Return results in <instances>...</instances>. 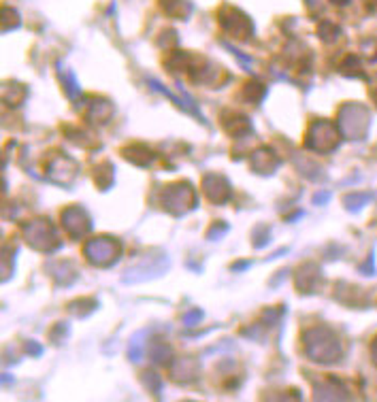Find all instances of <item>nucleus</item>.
<instances>
[{
    "mask_svg": "<svg viewBox=\"0 0 377 402\" xmlns=\"http://www.w3.org/2000/svg\"><path fill=\"white\" fill-rule=\"evenodd\" d=\"M96 306H98V300H94V298H79V300H72V302L68 304V311H70V315L84 319V317H88Z\"/></svg>",
    "mask_w": 377,
    "mask_h": 402,
    "instance_id": "29",
    "label": "nucleus"
},
{
    "mask_svg": "<svg viewBox=\"0 0 377 402\" xmlns=\"http://www.w3.org/2000/svg\"><path fill=\"white\" fill-rule=\"evenodd\" d=\"M43 171H45V177L60 186V188H70L72 181L77 179V173H79V167L77 162L62 153V151H51L47 157H45V164H43Z\"/></svg>",
    "mask_w": 377,
    "mask_h": 402,
    "instance_id": "8",
    "label": "nucleus"
},
{
    "mask_svg": "<svg viewBox=\"0 0 377 402\" xmlns=\"http://www.w3.org/2000/svg\"><path fill=\"white\" fill-rule=\"evenodd\" d=\"M47 268H51V277L58 285H70L77 281V268H75L72 262L68 260H56V262H49Z\"/></svg>",
    "mask_w": 377,
    "mask_h": 402,
    "instance_id": "21",
    "label": "nucleus"
},
{
    "mask_svg": "<svg viewBox=\"0 0 377 402\" xmlns=\"http://www.w3.org/2000/svg\"><path fill=\"white\" fill-rule=\"evenodd\" d=\"M58 77H60V84H62V88L70 100L82 98V86H79L77 77H75V72L70 68H66L64 64H58Z\"/></svg>",
    "mask_w": 377,
    "mask_h": 402,
    "instance_id": "23",
    "label": "nucleus"
},
{
    "mask_svg": "<svg viewBox=\"0 0 377 402\" xmlns=\"http://www.w3.org/2000/svg\"><path fill=\"white\" fill-rule=\"evenodd\" d=\"M303 347L316 364H337L345 356L341 337L328 326H314L303 332Z\"/></svg>",
    "mask_w": 377,
    "mask_h": 402,
    "instance_id": "2",
    "label": "nucleus"
},
{
    "mask_svg": "<svg viewBox=\"0 0 377 402\" xmlns=\"http://www.w3.org/2000/svg\"><path fill=\"white\" fill-rule=\"evenodd\" d=\"M165 68L171 74L186 72L192 84H200V86H219L224 82H229V74L213 70L209 60H205L200 56H194V53H188V51L169 53L165 58Z\"/></svg>",
    "mask_w": 377,
    "mask_h": 402,
    "instance_id": "1",
    "label": "nucleus"
},
{
    "mask_svg": "<svg viewBox=\"0 0 377 402\" xmlns=\"http://www.w3.org/2000/svg\"><path fill=\"white\" fill-rule=\"evenodd\" d=\"M22 236L28 247H32L34 252H41V254H53L62 247V240L58 236L56 226L45 217L24 221Z\"/></svg>",
    "mask_w": 377,
    "mask_h": 402,
    "instance_id": "3",
    "label": "nucleus"
},
{
    "mask_svg": "<svg viewBox=\"0 0 377 402\" xmlns=\"http://www.w3.org/2000/svg\"><path fill=\"white\" fill-rule=\"evenodd\" d=\"M60 223L62 228L66 230V234L75 240H82L86 238L90 232H92V217L90 213L79 207V205H72V207H66L62 213H60Z\"/></svg>",
    "mask_w": 377,
    "mask_h": 402,
    "instance_id": "10",
    "label": "nucleus"
},
{
    "mask_svg": "<svg viewBox=\"0 0 377 402\" xmlns=\"http://www.w3.org/2000/svg\"><path fill=\"white\" fill-rule=\"evenodd\" d=\"M333 3H335V5H347L350 0H333Z\"/></svg>",
    "mask_w": 377,
    "mask_h": 402,
    "instance_id": "42",
    "label": "nucleus"
},
{
    "mask_svg": "<svg viewBox=\"0 0 377 402\" xmlns=\"http://www.w3.org/2000/svg\"><path fill=\"white\" fill-rule=\"evenodd\" d=\"M371 98H373V103L377 105V90H373V92H371Z\"/></svg>",
    "mask_w": 377,
    "mask_h": 402,
    "instance_id": "43",
    "label": "nucleus"
},
{
    "mask_svg": "<svg viewBox=\"0 0 377 402\" xmlns=\"http://www.w3.org/2000/svg\"><path fill=\"white\" fill-rule=\"evenodd\" d=\"M147 337H149V330H141L136 332L130 343H128V358L132 362H141L143 356H145V345H147Z\"/></svg>",
    "mask_w": 377,
    "mask_h": 402,
    "instance_id": "28",
    "label": "nucleus"
},
{
    "mask_svg": "<svg viewBox=\"0 0 377 402\" xmlns=\"http://www.w3.org/2000/svg\"><path fill=\"white\" fill-rule=\"evenodd\" d=\"M160 207L175 215V217H184L188 215L190 211L196 209L198 205V196H196V190L190 181H177V183H171L167 186L162 192H160Z\"/></svg>",
    "mask_w": 377,
    "mask_h": 402,
    "instance_id": "4",
    "label": "nucleus"
},
{
    "mask_svg": "<svg viewBox=\"0 0 377 402\" xmlns=\"http://www.w3.org/2000/svg\"><path fill=\"white\" fill-rule=\"evenodd\" d=\"M203 192H205L207 200L213 205H226L233 198L231 181L224 175H217V173H209L203 177Z\"/></svg>",
    "mask_w": 377,
    "mask_h": 402,
    "instance_id": "13",
    "label": "nucleus"
},
{
    "mask_svg": "<svg viewBox=\"0 0 377 402\" xmlns=\"http://www.w3.org/2000/svg\"><path fill=\"white\" fill-rule=\"evenodd\" d=\"M141 381H143V385H145V389L152 394V396H160V391H162V381H160V377L154 372V370H145L143 372V377H141Z\"/></svg>",
    "mask_w": 377,
    "mask_h": 402,
    "instance_id": "33",
    "label": "nucleus"
},
{
    "mask_svg": "<svg viewBox=\"0 0 377 402\" xmlns=\"http://www.w3.org/2000/svg\"><path fill=\"white\" fill-rule=\"evenodd\" d=\"M343 138L347 141H362L369 132L371 126V115L366 111V107L350 103L339 111V122H337Z\"/></svg>",
    "mask_w": 377,
    "mask_h": 402,
    "instance_id": "6",
    "label": "nucleus"
},
{
    "mask_svg": "<svg viewBox=\"0 0 377 402\" xmlns=\"http://www.w3.org/2000/svg\"><path fill=\"white\" fill-rule=\"evenodd\" d=\"M318 37H320L322 41H326V43H333V41H337V39L341 37V28H339L335 22L324 20V22L318 24Z\"/></svg>",
    "mask_w": 377,
    "mask_h": 402,
    "instance_id": "32",
    "label": "nucleus"
},
{
    "mask_svg": "<svg viewBox=\"0 0 377 402\" xmlns=\"http://www.w3.org/2000/svg\"><path fill=\"white\" fill-rule=\"evenodd\" d=\"M92 181L96 183V188H98L101 192L111 190L113 183H115V169H113V164L107 162V160H103V162L94 164V167H92Z\"/></svg>",
    "mask_w": 377,
    "mask_h": 402,
    "instance_id": "22",
    "label": "nucleus"
},
{
    "mask_svg": "<svg viewBox=\"0 0 377 402\" xmlns=\"http://www.w3.org/2000/svg\"><path fill=\"white\" fill-rule=\"evenodd\" d=\"M64 132H68V141L75 143V145H79L84 149H94L98 145H94V136L88 132V130H79V128H64Z\"/></svg>",
    "mask_w": 377,
    "mask_h": 402,
    "instance_id": "30",
    "label": "nucleus"
},
{
    "mask_svg": "<svg viewBox=\"0 0 377 402\" xmlns=\"http://www.w3.org/2000/svg\"><path fill=\"white\" fill-rule=\"evenodd\" d=\"M250 167L258 175H273L279 167V155L271 147H260L250 155Z\"/></svg>",
    "mask_w": 377,
    "mask_h": 402,
    "instance_id": "17",
    "label": "nucleus"
},
{
    "mask_svg": "<svg viewBox=\"0 0 377 402\" xmlns=\"http://www.w3.org/2000/svg\"><path fill=\"white\" fill-rule=\"evenodd\" d=\"M200 319H203V311L192 309V311H188V313L184 315V326H186V328H194Z\"/></svg>",
    "mask_w": 377,
    "mask_h": 402,
    "instance_id": "38",
    "label": "nucleus"
},
{
    "mask_svg": "<svg viewBox=\"0 0 377 402\" xmlns=\"http://www.w3.org/2000/svg\"><path fill=\"white\" fill-rule=\"evenodd\" d=\"M222 128H224L226 134L233 136V138H243V136L252 134L250 117L239 113V111H226V113H222Z\"/></svg>",
    "mask_w": 377,
    "mask_h": 402,
    "instance_id": "18",
    "label": "nucleus"
},
{
    "mask_svg": "<svg viewBox=\"0 0 377 402\" xmlns=\"http://www.w3.org/2000/svg\"><path fill=\"white\" fill-rule=\"evenodd\" d=\"M339 72L345 74V77H362L364 72H362V62H360V58L354 56V53H347V56L343 58V62L339 64Z\"/></svg>",
    "mask_w": 377,
    "mask_h": 402,
    "instance_id": "31",
    "label": "nucleus"
},
{
    "mask_svg": "<svg viewBox=\"0 0 377 402\" xmlns=\"http://www.w3.org/2000/svg\"><path fill=\"white\" fill-rule=\"evenodd\" d=\"M160 9L167 15L179 18V20H186L192 13V5L188 3V0H160Z\"/></svg>",
    "mask_w": 377,
    "mask_h": 402,
    "instance_id": "27",
    "label": "nucleus"
},
{
    "mask_svg": "<svg viewBox=\"0 0 377 402\" xmlns=\"http://www.w3.org/2000/svg\"><path fill=\"white\" fill-rule=\"evenodd\" d=\"M24 349H26V354H30V356H41V354H43V347H41L39 343H34V341H26V343H24Z\"/></svg>",
    "mask_w": 377,
    "mask_h": 402,
    "instance_id": "40",
    "label": "nucleus"
},
{
    "mask_svg": "<svg viewBox=\"0 0 377 402\" xmlns=\"http://www.w3.org/2000/svg\"><path fill=\"white\" fill-rule=\"evenodd\" d=\"M375 5H377V0H375Z\"/></svg>",
    "mask_w": 377,
    "mask_h": 402,
    "instance_id": "44",
    "label": "nucleus"
},
{
    "mask_svg": "<svg viewBox=\"0 0 377 402\" xmlns=\"http://www.w3.org/2000/svg\"><path fill=\"white\" fill-rule=\"evenodd\" d=\"M320 283H322V268L314 262H305L294 271V285L300 294H316Z\"/></svg>",
    "mask_w": 377,
    "mask_h": 402,
    "instance_id": "15",
    "label": "nucleus"
},
{
    "mask_svg": "<svg viewBox=\"0 0 377 402\" xmlns=\"http://www.w3.org/2000/svg\"><path fill=\"white\" fill-rule=\"evenodd\" d=\"M124 254V245L122 240H117L115 236H96L90 238L86 247H84V256L92 266L98 268H109L113 264H117V260Z\"/></svg>",
    "mask_w": 377,
    "mask_h": 402,
    "instance_id": "5",
    "label": "nucleus"
},
{
    "mask_svg": "<svg viewBox=\"0 0 377 402\" xmlns=\"http://www.w3.org/2000/svg\"><path fill=\"white\" fill-rule=\"evenodd\" d=\"M314 398L316 400H350V389L343 379L337 375L316 377L314 379Z\"/></svg>",
    "mask_w": 377,
    "mask_h": 402,
    "instance_id": "12",
    "label": "nucleus"
},
{
    "mask_svg": "<svg viewBox=\"0 0 377 402\" xmlns=\"http://www.w3.org/2000/svg\"><path fill=\"white\" fill-rule=\"evenodd\" d=\"M20 24H22V20H20L18 11H13L11 7H5L3 9V30H13Z\"/></svg>",
    "mask_w": 377,
    "mask_h": 402,
    "instance_id": "36",
    "label": "nucleus"
},
{
    "mask_svg": "<svg viewBox=\"0 0 377 402\" xmlns=\"http://www.w3.org/2000/svg\"><path fill=\"white\" fill-rule=\"evenodd\" d=\"M371 358H373V364L377 366V337H375L373 343H371Z\"/></svg>",
    "mask_w": 377,
    "mask_h": 402,
    "instance_id": "41",
    "label": "nucleus"
},
{
    "mask_svg": "<svg viewBox=\"0 0 377 402\" xmlns=\"http://www.w3.org/2000/svg\"><path fill=\"white\" fill-rule=\"evenodd\" d=\"M49 337H51V341H56L58 345H62V343L66 341V337H68V326H66V324H58V326L49 332Z\"/></svg>",
    "mask_w": 377,
    "mask_h": 402,
    "instance_id": "39",
    "label": "nucleus"
},
{
    "mask_svg": "<svg viewBox=\"0 0 377 402\" xmlns=\"http://www.w3.org/2000/svg\"><path fill=\"white\" fill-rule=\"evenodd\" d=\"M226 232H229V223H224V221H215V223L209 228L207 238H209V240H219Z\"/></svg>",
    "mask_w": 377,
    "mask_h": 402,
    "instance_id": "37",
    "label": "nucleus"
},
{
    "mask_svg": "<svg viewBox=\"0 0 377 402\" xmlns=\"http://www.w3.org/2000/svg\"><path fill=\"white\" fill-rule=\"evenodd\" d=\"M171 375H173V381H177V383H192L200 375V364L194 358L175 360V364L171 366Z\"/></svg>",
    "mask_w": 377,
    "mask_h": 402,
    "instance_id": "20",
    "label": "nucleus"
},
{
    "mask_svg": "<svg viewBox=\"0 0 377 402\" xmlns=\"http://www.w3.org/2000/svg\"><path fill=\"white\" fill-rule=\"evenodd\" d=\"M122 155L128 160L130 164L134 167H141V169H147V167H152L156 160H158V153L154 149H149L147 145L143 143H130L122 149Z\"/></svg>",
    "mask_w": 377,
    "mask_h": 402,
    "instance_id": "19",
    "label": "nucleus"
},
{
    "mask_svg": "<svg viewBox=\"0 0 377 402\" xmlns=\"http://www.w3.org/2000/svg\"><path fill=\"white\" fill-rule=\"evenodd\" d=\"M149 358H152L154 364H158V366H171L173 360H175V351L165 341H152V347H149Z\"/></svg>",
    "mask_w": 377,
    "mask_h": 402,
    "instance_id": "25",
    "label": "nucleus"
},
{
    "mask_svg": "<svg viewBox=\"0 0 377 402\" xmlns=\"http://www.w3.org/2000/svg\"><path fill=\"white\" fill-rule=\"evenodd\" d=\"M15 254H18V252H15L13 247H5V249H3V281L13 275Z\"/></svg>",
    "mask_w": 377,
    "mask_h": 402,
    "instance_id": "35",
    "label": "nucleus"
},
{
    "mask_svg": "<svg viewBox=\"0 0 377 402\" xmlns=\"http://www.w3.org/2000/svg\"><path fill=\"white\" fill-rule=\"evenodd\" d=\"M341 136L343 134L337 124H333L328 119H316L307 130L305 147L314 153H331L339 147Z\"/></svg>",
    "mask_w": 377,
    "mask_h": 402,
    "instance_id": "7",
    "label": "nucleus"
},
{
    "mask_svg": "<svg viewBox=\"0 0 377 402\" xmlns=\"http://www.w3.org/2000/svg\"><path fill=\"white\" fill-rule=\"evenodd\" d=\"M281 58L286 60L288 68H292V70H296L300 74H309L312 72V53L300 41H290L283 47Z\"/></svg>",
    "mask_w": 377,
    "mask_h": 402,
    "instance_id": "14",
    "label": "nucleus"
},
{
    "mask_svg": "<svg viewBox=\"0 0 377 402\" xmlns=\"http://www.w3.org/2000/svg\"><path fill=\"white\" fill-rule=\"evenodd\" d=\"M217 22H219V26H222V30H224L226 34L233 37V39H237V41H248V39H252V34H254V24H252V20H250L241 9H237V7H233V5H224V7L219 9Z\"/></svg>",
    "mask_w": 377,
    "mask_h": 402,
    "instance_id": "9",
    "label": "nucleus"
},
{
    "mask_svg": "<svg viewBox=\"0 0 377 402\" xmlns=\"http://www.w3.org/2000/svg\"><path fill=\"white\" fill-rule=\"evenodd\" d=\"M371 198H373L371 194H362V192H356V194H350V196H345V198H343V205H345L350 211H354V213H356V211H360L362 207H366V205L371 202Z\"/></svg>",
    "mask_w": 377,
    "mask_h": 402,
    "instance_id": "34",
    "label": "nucleus"
},
{
    "mask_svg": "<svg viewBox=\"0 0 377 402\" xmlns=\"http://www.w3.org/2000/svg\"><path fill=\"white\" fill-rule=\"evenodd\" d=\"M28 96V88L24 84H18V82H7L3 86V103L11 109L15 107H22L24 100Z\"/></svg>",
    "mask_w": 377,
    "mask_h": 402,
    "instance_id": "24",
    "label": "nucleus"
},
{
    "mask_svg": "<svg viewBox=\"0 0 377 402\" xmlns=\"http://www.w3.org/2000/svg\"><path fill=\"white\" fill-rule=\"evenodd\" d=\"M113 113H115V109H113L111 100H107V98L92 96L86 103V122L90 126H105V124H109Z\"/></svg>",
    "mask_w": 377,
    "mask_h": 402,
    "instance_id": "16",
    "label": "nucleus"
},
{
    "mask_svg": "<svg viewBox=\"0 0 377 402\" xmlns=\"http://www.w3.org/2000/svg\"><path fill=\"white\" fill-rule=\"evenodd\" d=\"M264 96H267V88L260 82H256V79H250V82L243 84V88H241V98L250 105H260L264 100Z\"/></svg>",
    "mask_w": 377,
    "mask_h": 402,
    "instance_id": "26",
    "label": "nucleus"
},
{
    "mask_svg": "<svg viewBox=\"0 0 377 402\" xmlns=\"http://www.w3.org/2000/svg\"><path fill=\"white\" fill-rule=\"evenodd\" d=\"M169 268V258H143L136 266L128 268L122 277L124 283H139V281H147L160 277L162 273H167Z\"/></svg>",
    "mask_w": 377,
    "mask_h": 402,
    "instance_id": "11",
    "label": "nucleus"
}]
</instances>
